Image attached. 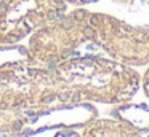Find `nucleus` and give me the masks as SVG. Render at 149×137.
Segmentation results:
<instances>
[{"mask_svg":"<svg viewBox=\"0 0 149 137\" xmlns=\"http://www.w3.org/2000/svg\"><path fill=\"white\" fill-rule=\"evenodd\" d=\"M80 137H141V131L122 118H93L82 126Z\"/></svg>","mask_w":149,"mask_h":137,"instance_id":"nucleus-5","label":"nucleus"},{"mask_svg":"<svg viewBox=\"0 0 149 137\" xmlns=\"http://www.w3.org/2000/svg\"><path fill=\"white\" fill-rule=\"evenodd\" d=\"M64 0H0V43L16 45L66 13Z\"/></svg>","mask_w":149,"mask_h":137,"instance_id":"nucleus-4","label":"nucleus"},{"mask_svg":"<svg viewBox=\"0 0 149 137\" xmlns=\"http://www.w3.org/2000/svg\"><path fill=\"white\" fill-rule=\"evenodd\" d=\"M143 88V91H144V96L149 99V65L148 69L144 70V73L141 75V85H139Z\"/></svg>","mask_w":149,"mask_h":137,"instance_id":"nucleus-8","label":"nucleus"},{"mask_svg":"<svg viewBox=\"0 0 149 137\" xmlns=\"http://www.w3.org/2000/svg\"><path fill=\"white\" fill-rule=\"evenodd\" d=\"M50 70L58 107L87 102L122 105L132 101L141 85L136 69L103 56H71Z\"/></svg>","mask_w":149,"mask_h":137,"instance_id":"nucleus-1","label":"nucleus"},{"mask_svg":"<svg viewBox=\"0 0 149 137\" xmlns=\"http://www.w3.org/2000/svg\"><path fill=\"white\" fill-rule=\"evenodd\" d=\"M34 62L31 59V54L27 51V46L23 45H2L0 43V69L15 67L19 64Z\"/></svg>","mask_w":149,"mask_h":137,"instance_id":"nucleus-6","label":"nucleus"},{"mask_svg":"<svg viewBox=\"0 0 149 137\" xmlns=\"http://www.w3.org/2000/svg\"><path fill=\"white\" fill-rule=\"evenodd\" d=\"M117 118L132 123L139 131L149 129V108L146 105H125L122 104L117 110Z\"/></svg>","mask_w":149,"mask_h":137,"instance_id":"nucleus-7","label":"nucleus"},{"mask_svg":"<svg viewBox=\"0 0 149 137\" xmlns=\"http://www.w3.org/2000/svg\"><path fill=\"white\" fill-rule=\"evenodd\" d=\"M68 5H74V6H85V5H90V3H95L98 0H64Z\"/></svg>","mask_w":149,"mask_h":137,"instance_id":"nucleus-9","label":"nucleus"},{"mask_svg":"<svg viewBox=\"0 0 149 137\" xmlns=\"http://www.w3.org/2000/svg\"><path fill=\"white\" fill-rule=\"evenodd\" d=\"M146 137H149V132H148V136H146Z\"/></svg>","mask_w":149,"mask_h":137,"instance_id":"nucleus-11","label":"nucleus"},{"mask_svg":"<svg viewBox=\"0 0 149 137\" xmlns=\"http://www.w3.org/2000/svg\"><path fill=\"white\" fill-rule=\"evenodd\" d=\"M90 41L109 59L128 67L149 65V27L133 25L104 13L90 11Z\"/></svg>","mask_w":149,"mask_h":137,"instance_id":"nucleus-3","label":"nucleus"},{"mask_svg":"<svg viewBox=\"0 0 149 137\" xmlns=\"http://www.w3.org/2000/svg\"><path fill=\"white\" fill-rule=\"evenodd\" d=\"M116 2H119V3H123V5H132L135 0H116Z\"/></svg>","mask_w":149,"mask_h":137,"instance_id":"nucleus-10","label":"nucleus"},{"mask_svg":"<svg viewBox=\"0 0 149 137\" xmlns=\"http://www.w3.org/2000/svg\"><path fill=\"white\" fill-rule=\"evenodd\" d=\"M88 16V10L75 8L36 29L27 41L31 59L45 67H52L69 59L80 45L90 41Z\"/></svg>","mask_w":149,"mask_h":137,"instance_id":"nucleus-2","label":"nucleus"}]
</instances>
